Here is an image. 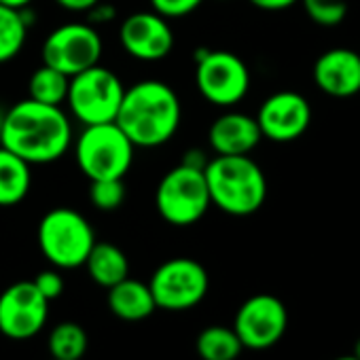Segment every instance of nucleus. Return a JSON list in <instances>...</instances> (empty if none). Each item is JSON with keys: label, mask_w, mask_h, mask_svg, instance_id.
Segmentation results:
<instances>
[{"label": "nucleus", "mask_w": 360, "mask_h": 360, "mask_svg": "<svg viewBox=\"0 0 360 360\" xmlns=\"http://www.w3.org/2000/svg\"><path fill=\"white\" fill-rule=\"evenodd\" d=\"M58 7L72 11V13H87L91 7H96L100 0H56Z\"/></svg>", "instance_id": "nucleus-30"}, {"label": "nucleus", "mask_w": 360, "mask_h": 360, "mask_svg": "<svg viewBox=\"0 0 360 360\" xmlns=\"http://www.w3.org/2000/svg\"><path fill=\"white\" fill-rule=\"evenodd\" d=\"M34 286L39 288V292L51 303V301H56L58 297H62V292H64V278L60 276V271H56V269H45V271H41L34 280Z\"/></svg>", "instance_id": "nucleus-27"}, {"label": "nucleus", "mask_w": 360, "mask_h": 360, "mask_svg": "<svg viewBox=\"0 0 360 360\" xmlns=\"http://www.w3.org/2000/svg\"><path fill=\"white\" fill-rule=\"evenodd\" d=\"M335 360H358V358L352 354V356H339V358H335Z\"/></svg>", "instance_id": "nucleus-34"}, {"label": "nucleus", "mask_w": 360, "mask_h": 360, "mask_svg": "<svg viewBox=\"0 0 360 360\" xmlns=\"http://www.w3.org/2000/svg\"><path fill=\"white\" fill-rule=\"evenodd\" d=\"M195 349L202 360H236L244 345L233 326H206L195 341Z\"/></svg>", "instance_id": "nucleus-21"}, {"label": "nucleus", "mask_w": 360, "mask_h": 360, "mask_svg": "<svg viewBox=\"0 0 360 360\" xmlns=\"http://www.w3.org/2000/svg\"><path fill=\"white\" fill-rule=\"evenodd\" d=\"M87 15H89V22L91 24H108V22H112L117 18V9L112 5L102 3V0H100L96 7H91L87 11Z\"/></svg>", "instance_id": "nucleus-28"}, {"label": "nucleus", "mask_w": 360, "mask_h": 360, "mask_svg": "<svg viewBox=\"0 0 360 360\" xmlns=\"http://www.w3.org/2000/svg\"><path fill=\"white\" fill-rule=\"evenodd\" d=\"M261 136L271 142H295L311 123V104L299 91H276L271 94L257 112Z\"/></svg>", "instance_id": "nucleus-13"}, {"label": "nucleus", "mask_w": 360, "mask_h": 360, "mask_svg": "<svg viewBox=\"0 0 360 360\" xmlns=\"http://www.w3.org/2000/svg\"><path fill=\"white\" fill-rule=\"evenodd\" d=\"M49 301L32 280H22L0 292V333L13 341L32 339L47 324Z\"/></svg>", "instance_id": "nucleus-12"}, {"label": "nucleus", "mask_w": 360, "mask_h": 360, "mask_svg": "<svg viewBox=\"0 0 360 360\" xmlns=\"http://www.w3.org/2000/svg\"><path fill=\"white\" fill-rule=\"evenodd\" d=\"M311 75L322 94L352 98L360 94V53L347 47H333L316 60Z\"/></svg>", "instance_id": "nucleus-15"}, {"label": "nucleus", "mask_w": 360, "mask_h": 360, "mask_svg": "<svg viewBox=\"0 0 360 360\" xmlns=\"http://www.w3.org/2000/svg\"><path fill=\"white\" fill-rule=\"evenodd\" d=\"M248 3L261 11H286L295 7L299 0H248Z\"/></svg>", "instance_id": "nucleus-29"}, {"label": "nucleus", "mask_w": 360, "mask_h": 360, "mask_svg": "<svg viewBox=\"0 0 360 360\" xmlns=\"http://www.w3.org/2000/svg\"><path fill=\"white\" fill-rule=\"evenodd\" d=\"M180 119L183 108L176 91L163 81L146 79L125 87L115 123L134 146L155 148L174 138Z\"/></svg>", "instance_id": "nucleus-2"}, {"label": "nucleus", "mask_w": 360, "mask_h": 360, "mask_svg": "<svg viewBox=\"0 0 360 360\" xmlns=\"http://www.w3.org/2000/svg\"><path fill=\"white\" fill-rule=\"evenodd\" d=\"M102 37L91 24H64L51 30L43 43V64L75 77L96 64L102 58Z\"/></svg>", "instance_id": "nucleus-10"}, {"label": "nucleus", "mask_w": 360, "mask_h": 360, "mask_svg": "<svg viewBox=\"0 0 360 360\" xmlns=\"http://www.w3.org/2000/svg\"><path fill=\"white\" fill-rule=\"evenodd\" d=\"M155 13H159L165 20H176V18H185L193 13L204 0H148Z\"/></svg>", "instance_id": "nucleus-26"}, {"label": "nucleus", "mask_w": 360, "mask_h": 360, "mask_svg": "<svg viewBox=\"0 0 360 360\" xmlns=\"http://www.w3.org/2000/svg\"><path fill=\"white\" fill-rule=\"evenodd\" d=\"M85 267L89 278L106 290L129 276V263L125 252L110 242H96L85 261Z\"/></svg>", "instance_id": "nucleus-18"}, {"label": "nucleus", "mask_w": 360, "mask_h": 360, "mask_svg": "<svg viewBox=\"0 0 360 360\" xmlns=\"http://www.w3.org/2000/svg\"><path fill=\"white\" fill-rule=\"evenodd\" d=\"M68 85H70V77L43 64L32 72L28 81V94L30 100H37L41 104L62 106L68 98Z\"/></svg>", "instance_id": "nucleus-23"}, {"label": "nucleus", "mask_w": 360, "mask_h": 360, "mask_svg": "<svg viewBox=\"0 0 360 360\" xmlns=\"http://www.w3.org/2000/svg\"><path fill=\"white\" fill-rule=\"evenodd\" d=\"M91 204L102 212H112L121 208L125 202V185L123 178H106V180H91L89 189Z\"/></svg>", "instance_id": "nucleus-25"}, {"label": "nucleus", "mask_w": 360, "mask_h": 360, "mask_svg": "<svg viewBox=\"0 0 360 360\" xmlns=\"http://www.w3.org/2000/svg\"><path fill=\"white\" fill-rule=\"evenodd\" d=\"M180 163H185L189 167H195V169H204L206 163H208V159H206V153L202 148H189Z\"/></svg>", "instance_id": "nucleus-31"}, {"label": "nucleus", "mask_w": 360, "mask_h": 360, "mask_svg": "<svg viewBox=\"0 0 360 360\" xmlns=\"http://www.w3.org/2000/svg\"><path fill=\"white\" fill-rule=\"evenodd\" d=\"M155 206L159 217L174 227H191L200 223L212 206L204 169L185 163L172 167L157 187Z\"/></svg>", "instance_id": "nucleus-6"}, {"label": "nucleus", "mask_w": 360, "mask_h": 360, "mask_svg": "<svg viewBox=\"0 0 360 360\" xmlns=\"http://www.w3.org/2000/svg\"><path fill=\"white\" fill-rule=\"evenodd\" d=\"M37 240L43 257L53 267L77 269L85 265L96 244V233L81 212L53 208L41 219Z\"/></svg>", "instance_id": "nucleus-5"}, {"label": "nucleus", "mask_w": 360, "mask_h": 360, "mask_svg": "<svg viewBox=\"0 0 360 360\" xmlns=\"http://www.w3.org/2000/svg\"><path fill=\"white\" fill-rule=\"evenodd\" d=\"M195 85L210 104L229 108L242 102L250 89V70L246 62L231 51H198Z\"/></svg>", "instance_id": "nucleus-9"}, {"label": "nucleus", "mask_w": 360, "mask_h": 360, "mask_svg": "<svg viewBox=\"0 0 360 360\" xmlns=\"http://www.w3.org/2000/svg\"><path fill=\"white\" fill-rule=\"evenodd\" d=\"M354 356L360 360V337H358V341H356V345H354Z\"/></svg>", "instance_id": "nucleus-33"}, {"label": "nucleus", "mask_w": 360, "mask_h": 360, "mask_svg": "<svg viewBox=\"0 0 360 360\" xmlns=\"http://www.w3.org/2000/svg\"><path fill=\"white\" fill-rule=\"evenodd\" d=\"M32 0H0V5L11 7V9H28Z\"/></svg>", "instance_id": "nucleus-32"}, {"label": "nucleus", "mask_w": 360, "mask_h": 360, "mask_svg": "<svg viewBox=\"0 0 360 360\" xmlns=\"http://www.w3.org/2000/svg\"><path fill=\"white\" fill-rule=\"evenodd\" d=\"M303 5L307 18L324 28L339 26L347 18V3L345 0H299Z\"/></svg>", "instance_id": "nucleus-24"}, {"label": "nucleus", "mask_w": 360, "mask_h": 360, "mask_svg": "<svg viewBox=\"0 0 360 360\" xmlns=\"http://www.w3.org/2000/svg\"><path fill=\"white\" fill-rule=\"evenodd\" d=\"M148 288L159 309L185 311L206 299L210 278L200 261L189 257H176L161 263L153 271Z\"/></svg>", "instance_id": "nucleus-8"}, {"label": "nucleus", "mask_w": 360, "mask_h": 360, "mask_svg": "<svg viewBox=\"0 0 360 360\" xmlns=\"http://www.w3.org/2000/svg\"><path fill=\"white\" fill-rule=\"evenodd\" d=\"M72 142V125L62 106L22 100L13 104L0 123V146L30 165L62 159Z\"/></svg>", "instance_id": "nucleus-1"}, {"label": "nucleus", "mask_w": 360, "mask_h": 360, "mask_svg": "<svg viewBox=\"0 0 360 360\" xmlns=\"http://www.w3.org/2000/svg\"><path fill=\"white\" fill-rule=\"evenodd\" d=\"M108 307L112 316L125 322L146 320L157 309L148 284L140 280H131L129 276L108 288Z\"/></svg>", "instance_id": "nucleus-17"}, {"label": "nucleus", "mask_w": 360, "mask_h": 360, "mask_svg": "<svg viewBox=\"0 0 360 360\" xmlns=\"http://www.w3.org/2000/svg\"><path fill=\"white\" fill-rule=\"evenodd\" d=\"M288 326V311L282 299L261 292L246 299L233 320V330L248 349H267L276 345Z\"/></svg>", "instance_id": "nucleus-11"}, {"label": "nucleus", "mask_w": 360, "mask_h": 360, "mask_svg": "<svg viewBox=\"0 0 360 360\" xmlns=\"http://www.w3.org/2000/svg\"><path fill=\"white\" fill-rule=\"evenodd\" d=\"M134 150L136 146L115 121L85 125L75 142L77 165L89 180L125 178L134 163Z\"/></svg>", "instance_id": "nucleus-4"}, {"label": "nucleus", "mask_w": 360, "mask_h": 360, "mask_svg": "<svg viewBox=\"0 0 360 360\" xmlns=\"http://www.w3.org/2000/svg\"><path fill=\"white\" fill-rule=\"evenodd\" d=\"M210 204L231 217H250L267 200V178L250 155H217L204 167Z\"/></svg>", "instance_id": "nucleus-3"}, {"label": "nucleus", "mask_w": 360, "mask_h": 360, "mask_svg": "<svg viewBox=\"0 0 360 360\" xmlns=\"http://www.w3.org/2000/svg\"><path fill=\"white\" fill-rule=\"evenodd\" d=\"M51 360H56V358H51Z\"/></svg>", "instance_id": "nucleus-35"}, {"label": "nucleus", "mask_w": 360, "mask_h": 360, "mask_svg": "<svg viewBox=\"0 0 360 360\" xmlns=\"http://www.w3.org/2000/svg\"><path fill=\"white\" fill-rule=\"evenodd\" d=\"M123 94L125 87L121 79L112 70L96 64L70 77L66 102L77 121L83 125H98L117 119Z\"/></svg>", "instance_id": "nucleus-7"}, {"label": "nucleus", "mask_w": 360, "mask_h": 360, "mask_svg": "<svg viewBox=\"0 0 360 360\" xmlns=\"http://www.w3.org/2000/svg\"><path fill=\"white\" fill-rule=\"evenodd\" d=\"M119 41L125 53L140 62H159L174 49V30L155 11H138L123 20Z\"/></svg>", "instance_id": "nucleus-14"}, {"label": "nucleus", "mask_w": 360, "mask_h": 360, "mask_svg": "<svg viewBox=\"0 0 360 360\" xmlns=\"http://www.w3.org/2000/svg\"><path fill=\"white\" fill-rule=\"evenodd\" d=\"M261 140L257 119L238 110L217 117L208 131V142L217 155H250Z\"/></svg>", "instance_id": "nucleus-16"}, {"label": "nucleus", "mask_w": 360, "mask_h": 360, "mask_svg": "<svg viewBox=\"0 0 360 360\" xmlns=\"http://www.w3.org/2000/svg\"><path fill=\"white\" fill-rule=\"evenodd\" d=\"M47 347L56 360H81L87 354V330L77 322H60L47 337Z\"/></svg>", "instance_id": "nucleus-22"}, {"label": "nucleus", "mask_w": 360, "mask_h": 360, "mask_svg": "<svg viewBox=\"0 0 360 360\" xmlns=\"http://www.w3.org/2000/svg\"><path fill=\"white\" fill-rule=\"evenodd\" d=\"M30 20L26 9H11L0 5V64L15 60L28 39Z\"/></svg>", "instance_id": "nucleus-20"}, {"label": "nucleus", "mask_w": 360, "mask_h": 360, "mask_svg": "<svg viewBox=\"0 0 360 360\" xmlns=\"http://www.w3.org/2000/svg\"><path fill=\"white\" fill-rule=\"evenodd\" d=\"M32 185L30 163L0 146V206L9 208L26 200Z\"/></svg>", "instance_id": "nucleus-19"}]
</instances>
